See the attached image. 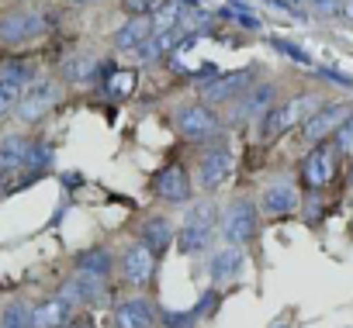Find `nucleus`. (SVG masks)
<instances>
[{
  "label": "nucleus",
  "instance_id": "nucleus-1",
  "mask_svg": "<svg viewBox=\"0 0 353 328\" xmlns=\"http://www.w3.org/2000/svg\"><path fill=\"white\" fill-rule=\"evenodd\" d=\"M319 107H322V97H315V94H298V97H291V100H284V104H274V107L263 114V135H267V138H277V135H284V131L305 124Z\"/></svg>",
  "mask_w": 353,
  "mask_h": 328
},
{
  "label": "nucleus",
  "instance_id": "nucleus-2",
  "mask_svg": "<svg viewBox=\"0 0 353 328\" xmlns=\"http://www.w3.org/2000/svg\"><path fill=\"white\" fill-rule=\"evenodd\" d=\"M173 124H176V131H181L188 142H208V138H215L219 135V114L212 111V104H205V100H188V104H181L173 111Z\"/></svg>",
  "mask_w": 353,
  "mask_h": 328
},
{
  "label": "nucleus",
  "instance_id": "nucleus-3",
  "mask_svg": "<svg viewBox=\"0 0 353 328\" xmlns=\"http://www.w3.org/2000/svg\"><path fill=\"white\" fill-rule=\"evenodd\" d=\"M56 100H59V80H52V76L32 80V83L25 87L18 107H14V111H18V121H21V124H35V121H42V118L56 107Z\"/></svg>",
  "mask_w": 353,
  "mask_h": 328
},
{
  "label": "nucleus",
  "instance_id": "nucleus-4",
  "mask_svg": "<svg viewBox=\"0 0 353 328\" xmlns=\"http://www.w3.org/2000/svg\"><path fill=\"white\" fill-rule=\"evenodd\" d=\"M46 32H49V21H46L42 11L18 8V11L0 14V42L4 45H25V42H32Z\"/></svg>",
  "mask_w": 353,
  "mask_h": 328
},
{
  "label": "nucleus",
  "instance_id": "nucleus-5",
  "mask_svg": "<svg viewBox=\"0 0 353 328\" xmlns=\"http://www.w3.org/2000/svg\"><path fill=\"white\" fill-rule=\"evenodd\" d=\"M256 228H260V215L253 208V201H236L225 208L222 221H219V232L229 245H246L256 239Z\"/></svg>",
  "mask_w": 353,
  "mask_h": 328
},
{
  "label": "nucleus",
  "instance_id": "nucleus-6",
  "mask_svg": "<svg viewBox=\"0 0 353 328\" xmlns=\"http://www.w3.org/2000/svg\"><path fill=\"white\" fill-rule=\"evenodd\" d=\"M152 194H156L163 204H170V208L188 204V201H191V177H188V170L176 166V162L156 170V177H152Z\"/></svg>",
  "mask_w": 353,
  "mask_h": 328
},
{
  "label": "nucleus",
  "instance_id": "nucleus-7",
  "mask_svg": "<svg viewBox=\"0 0 353 328\" xmlns=\"http://www.w3.org/2000/svg\"><path fill=\"white\" fill-rule=\"evenodd\" d=\"M336 159H339V149L332 142H319L308 149V155L301 159V177L308 187H325L332 184L336 177Z\"/></svg>",
  "mask_w": 353,
  "mask_h": 328
},
{
  "label": "nucleus",
  "instance_id": "nucleus-8",
  "mask_svg": "<svg viewBox=\"0 0 353 328\" xmlns=\"http://www.w3.org/2000/svg\"><path fill=\"white\" fill-rule=\"evenodd\" d=\"M253 87V73L250 69H236V73H225V76H215L201 87V100L212 104V107H222V104H236L246 90Z\"/></svg>",
  "mask_w": 353,
  "mask_h": 328
},
{
  "label": "nucleus",
  "instance_id": "nucleus-9",
  "mask_svg": "<svg viewBox=\"0 0 353 328\" xmlns=\"http://www.w3.org/2000/svg\"><path fill=\"white\" fill-rule=\"evenodd\" d=\"M350 114H353L350 104H322V107L301 124V138L312 142V145H319V142H325L329 135H336V128H339Z\"/></svg>",
  "mask_w": 353,
  "mask_h": 328
},
{
  "label": "nucleus",
  "instance_id": "nucleus-10",
  "mask_svg": "<svg viewBox=\"0 0 353 328\" xmlns=\"http://www.w3.org/2000/svg\"><path fill=\"white\" fill-rule=\"evenodd\" d=\"M46 159L49 155L21 135L0 138V170H28V166H39V162H46Z\"/></svg>",
  "mask_w": 353,
  "mask_h": 328
},
{
  "label": "nucleus",
  "instance_id": "nucleus-11",
  "mask_svg": "<svg viewBox=\"0 0 353 328\" xmlns=\"http://www.w3.org/2000/svg\"><path fill=\"white\" fill-rule=\"evenodd\" d=\"M229 177H232V152L225 145L208 149L201 155V162H198V184L205 190H219V187H225Z\"/></svg>",
  "mask_w": 353,
  "mask_h": 328
},
{
  "label": "nucleus",
  "instance_id": "nucleus-12",
  "mask_svg": "<svg viewBox=\"0 0 353 328\" xmlns=\"http://www.w3.org/2000/svg\"><path fill=\"white\" fill-rule=\"evenodd\" d=\"M152 270H156V252L145 245V242H132L125 252H121V273H125V283L132 287H145L152 280Z\"/></svg>",
  "mask_w": 353,
  "mask_h": 328
},
{
  "label": "nucleus",
  "instance_id": "nucleus-13",
  "mask_svg": "<svg viewBox=\"0 0 353 328\" xmlns=\"http://www.w3.org/2000/svg\"><path fill=\"white\" fill-rule=\"evenodd\" d=\"M63 297L73 300L77 307H94V304H101V300L108 297V290H104V280H101V276H90V273H80V270H77V276L66 280Z\"/></svg>",
  "mask_w": 353,
  "mask_h": 328
},
{
  "label": "nucleus",
  "instance_id": "nucleus-14",
  "mask_svg": "<svg viewBox=\"0 0 353 328\" xmlns=\"http://www.w3.org/2000/svg\"><path fill=\"white\" fill-rule=\"evenodd\" d=\"M73 300H66L63 294L46 297L35 304V328H66L73 321Z\"/></svg>",
  "mask_w": 353,
  "mask_h": 328
},
{
  "label": "nucleus",
  "instance_id": "nucleus-15",
  "mask_svg": "<svg viewBox=\"0 0 353 328\" xmlns=\"http://www.w3.org/2000/svg\"><path fill=\"white\" fill-rule=\"evenodd\" d=\"M260 208H263L267 215H291V211L298 208V190H294V184H288V180L267 184L263 194H260Z\"/></svg>",
  "mask_w": 353,
  "mask_h": 328
},
{
  "label": "nucleus",
  "instance_id": "nucleus-16",
  "mask_svg": "<svg viewBox=\"0 0 353 328\" xmlns=\"http://www.w3.org/2000/svg\"><path fill=\"white\" fill-rule=\"evenodd\" d=\"M114 328H152L156 314H152V304L142 300V297H132V300H121L111 314Z\"/></svg>",
  "mask_w": 353,
  "mask_h": 328
},
{
  "label": "nucleus",
  "instance_id": "nucleus-17",
  "mask_svg": "<svg viewBox=\"0 0 353 328\" xmlns=\"http://www.w3.org/2000/svg\"><path fill=\"white\" fill-rule=\"evenodd\" d=\"M152 35H156L152 18H128V21L114 32V49H118V52H135V49L145 45Z\"/></svg>",
  "mask_w": 353,
  "mask_h": 328
},
{
  "label": "nucleus",
  "instance_id": "nucleus-18",
  "mask_svg": "<svg viewBox=\"0 0 353 328\" xmlns=\"http://www.w3.org/2000/svg\"><path fill=\"white\" fill-rule=\"evenodd\" d=\"M243 266H246V259H243L239 245H225V249L212 252L208 273H212V280H215V283H229V280H236V276L243 273Z\"/></svg>",
  "mask_w": 353,
  "mask_h": 328
},
{
  "label": "nucleus",
  "instance_id": "nucleus-19",
  "mask_svg": "<svg viewBox=\"0 0 353 328\" xmlns=\"http://www.w3.org/2000/svg\"><path fill=\"white\" fill-rule=\"evenodd\" d=\"M28 83H32V76L25 69H18V66L0 73V114H8L11 107H18V100H21Z\"/></svg>",
  "mask_w": 353,
  "mask_h": 328
},
{
  "label": "nucleus",
  "instance_id": "nucleus-20",
  "mask_svg": "<svg viewBox=\"0 0 353 328\" xmlns=\"http://www.w3.org/2000/svg\"><path fill=\"white\" fill-rule=\"evenodd\" d=\"M142 242H145L156 256H163V252L176 242V232H173L170 218H149L145 228H142Z\"/></svg>",
  "mask_w": 353,
  "mask_h": 328
},
{
  "label": "nucleus",
  "instance_id": "nucleus-21",
  "mask_svg": "<svg viewBox=\"0 0 353 328\" xmlns=\"http://www.w3.org/2000/svg\"><path fill=\"white\" fill-rule=\"evenodd\" d=\"M270 100H274V90L270 87H250L246 94H243V100L236 104V118H260V114H267L270 111Z\"/></svg>",
  "mask_w": 353,
  "mask_h": 328
},
{
  "label": "nucleus",
  "instance_id": "nucleus-22",
  "mask_svg": "<svg viewBox=\"0 0 353 328\" xmlns=\"http://www.w3.org/2000/svg\"><path fill=\"white\" fill-rule=\"evenodd\" d=\"M77 270H80V273H90V276L108 280V276H111V252H108V249H101V245L83 249V252H77Z\"/></svg>",
  "mask_w": 353,
  "mask_h": 328
},
{
  "label": "nucleus",
  "instance_id": "nucleus-23",
  "mask_svg": "<svg viewBox=\"0 0 353 328\" xmlns=\"http://www.w3.org/2000/svg\"><path fill=\"white\" fill-rule=\"evenodd\" d=\"M59 76L66 83H87V80H94L97 76V56H73V59H66L63 69H59Z\"/></svg>",
  "mask_w": 353,
  "mask_h": 328
},
{
  "label": "nucleus",
  "instance_id": "nucleus-24",
  "mask_svg": "<svg viewBox=\"0 0 353 328\" xmlns=\"http://www.w3.org/2000/svg\"><path fill=\"white\" fill-rule=\"evenodd\" d=\"M212 235H215V232H205V228H188V225H181V232H176V252H181V256L205 252V249L212 245Z\"/></svg>",
  "mask_w": 353,
  "mask_h": 328
},
{
  "label": "nucleus",
  "instance_id": "nucleus-25",
  "mask_svg": "<svg viewBox=\"0 0 353 328\" xmlns=\"http://www.w3.org/2000/svg\"><path fill=\"white\" fill-rule=\"evenodd\" d=\"M219 208L212 201H201V204H191L188 215H184V225L188 228H205V232H215L219 228Z\"/></svg>",
  "mask_w": 353,
  "mask_h": 328
},
{
  "label": "nucleus",
  "instance_id": "nucleus-26",
  "mask_svg": "<svg viewBox=\"0 0 353 328\" xmlns=\"http://www.w3.org/2000/svg\"><path fill=\"white\" fill-rule=\"evenodd\" d=\"M135 87H139V73H135V69H114V73L108 76V94H111L114 100H128V97L135 94Z\"/></svg>",
  "mask_w": 353,
  "mask_h": 328
},
{
  "label": "nucleus",
  "instance_id": "nucleus-27",
  "mask_svg": "<svg viewBox=\"0 0 353 328\" xmlns=\"http://www.w3.org/2000/svg\"><path fill=\"white\" fill-rule=\"evenodd\" d=\"M0 328H35V307L28 304H8L0 314Z\"/></svg>",
  "mask_w": 353,
  "mask_h": 328
},
{
  "label": "nucleus",
  "instance_id": "nucleus-28",
  "mask_svg": "<svg viewBox=\"0 0 353 328\" xmlns=\"http://www.w3.org/2000/svg\"><path fill=\"white\" fill-rule=\"evenodd\" d=\"M267 42H270V45H274L281 56H288L291 63H298V66H315V59H312V56H308L301 45H294V42H288V39H274V35H270Z\"/></svg>",
  "mask_w": 353,
  "mask_h": 328
},
{
  "label": "nucleus",
  "instance_id": "nucleus-29",
  "mask_svg": "<svg viewBox=\"0 0 353 328\" xmlns=\"http://www.w3.org/2000/svg\"><path fill=\"white\" fill-rule=\"evenodd\" d=\"M163 4H166V0H121L118 8H121L128 18H152Z\"/></svg>",
  "mask_w": 353,
  "mask_h": 328
},
{
  "label": "nucleus",
  "instance_id": "nucleus-30",
  "mask_svg": "<svg viewBox=\"0 0 353 328\" xmlns=\"http://www.w3.org/2000/svg\"><path fill=\"white\" fill-rule=\"evenodd\" d=\"M222 14H225V18H232V21H239L243 28H260V18H256L253 11H246V8H243V0H229Z\"/></svg>",
  "mask_w": 353,
  "mask_h": 328
},
{
  "label": "nucleus",
  "instance_id": "nucleus-31",
  "mask_svg": "<svg viewBox=\"0 0 353 328\" xmlns=\"http://www.w3.org/2000/svg\"><path fill=\"white\" fill-rule=\"evenodd\" d=\"M332 138H336V149H339L343 155H353V114L336 128V135H332Z\"/></svg>",
  "mask_w": 353,
  "mask_h": 328
},
{
  "label": "nucleus",
  "instance_id": "nucleus-32",
  "mask_svg": "<svg viewBox=\"0 0 353 328\" xmlns=\"http://www.w3.org/2000/svg\"><path fill=\"white\" fill-rule=\"evenodd\" d=\"M308 8L319 14V18H336L343 11V0H308Z\"/></svg>",
  "mask_w": 353,
  "mask_h": 328
},
{
  "label": "nucleus",
  "instance_id": "nucleus-33",
  "mask_svg": "<svg viewBox=\"0 0 353 328\" xmlns=\"http://www.w3.org/2000/svg\"><path fill=\"white\" fill-rule=\"evenodd\" d=\"M346 21H353V0H343V11H339Z\"/></svg>",
  "mask_w": 353,
  "mask_h": 328
},
{
  "label": "nucleus",
  "instance_id": "nucleus-34",
  "mask_svg": "<svg viewBox=\"0 0 353 328\" xmlns=\"http://www.w3.org/2000/svg\"><path fill=\"white\" fill-rule=\"evenodd\" d=\"M66 328H94V325H90V321H87V318H77V321H70V325H66Z\"/></svg>",
  "mask_w": 353,
  "mask_h": 328
},
{
  "label": "nucleus",
  "instance_id": "nucleus-35",
  "mask_svg": "<svg viewBox=\"0 0 353 328\" xmlns=\"http://www.w3.org/2000/svg\"><path fill=\"white\" fill-rule=\"evenodd\" d=\"M70 4H77V8H87V4H97V0H70Z\"/></svg>",
  "mask_w": 353,
  "mask_h": 328
},
{
  "label": "nucleus",
  "instance_id": "nucleus-36",
  "mask_svg": "<svg viewBox=\"0 0 353 328\" xmlns=\"http://www.w3.org/2000/svg\"><path fill=\"white\" fill-rule=\"evenodd\" d=\"M0 197H4V177H0Z\"/></svg>",
  "mask_w": 353,
  "mask_h": 328
},
{
  "label": "nucleus",
  "instance_id": "nucleus-37",
  "mask_svg": "<svg viewBox=\"0 0 353 328\" xmlns=\"http://www.w3.org/2000/svg\"><path fill=\"white\" fill-rule=\"evenodd\" d=\"M291 4H308V0H291Z\"/></svg>",
  "mask_w": 353,
  "mask_h": 328
},
{
  "label": "nucleus",
  "instance_id": "nucleus-38",
  "mask_svg": "<svg viewBox=\"0 0 353 328\" xmlns=\"http://www.w3.org/2000/svg\"><path fill=\"white\" fill-rule=\"evenodd\" d=\"M350 184H353V173H350Z\"/></svg>",
  "mask_w": 353,
  "mask_h": 328
}]
</instances>
